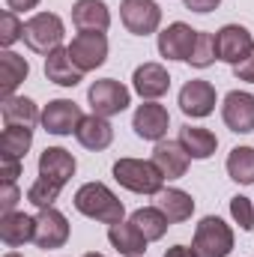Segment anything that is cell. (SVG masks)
<instances>
[{
  "instance_id": "60d3db41",
  "label": "cell",
  "mask_w": 254,
  "mask_h": 257,
  "mask_svg": "<svg viewBox=\"0 0 254 257\" xmlns=\"http://www.w3.org/2000/svg\"><path fill=\"white\" fill-rule=\"evenodd\" d=\"M3 257H21V254H15V251H9V254H3Z\"/></svg>"
},
{
  "instance_id": "f35d334b",
  "label": "cell",
  "mask_w": 254,
  "mask_h": 257,
  "mask_svg": "<svg viewBox=\"0 0 254 257\" xmlns=\"http://www.w3.org/2000/svg\"><path fill=\"white\" fill-rule=\"evenodd\" d=\"M165 257H197V254H194V248H189V245H174V248L165 251Z\"/></svg>"
},
{
  "instance_id": "f546056e",
  "label": "cell",
  "mask_w": 254,
  "mask_h": 257,
  "mask_svg": "<svg viewBox=\"0 0 254 257\" xmlns=\"http://www.w3.org/2000/svg\"><path fill=\"white\" fill-rule=\"evenodd\" d=\"M60 183H54V180H45V177H39L30 189H27V200L33 203V206H39V209H48V206H54L57 203V197H60Z\"/></svg>"
},
{
  "instance_id": "e575fe53",
  "label": "cell",
  "mask_w": 254,
  "mask_h": 257,
  "mask_svg": "<svg viewBox=\"0 0 254 257\" xmlns=\"http://www.w3.org/2000/svg\"><path fill=\"white\" fill-rule=\"evenodd\" d=\"M0 177H3V183H15L21 177V159L0 153Z\"/></svg>"
},
{
  "instance_id": "9a60e30c",
  "label": "cell",
  "mask_w": 254,
  "mask_h": 257,
  "mask_svg": "<svg viewBox=\"0 0 254 257\" xmlns=\"http://www.w3.org/2000/svg\"><path fill=\"white\" fill-rule=\"evenodd\" d=\"M191 156L186 153V147L180 141H159L153 150V165L162 171L165 180H180L189 171Z\"/></svg>"
},
{
  "instance_id": "8d00e7d4",
  "label": "cell",
  "mask_w": 254,
  "mask_h": 257,
  "mask_svg": "<svg viewBox=\"0 0 254 257\" xmlns=\"http://www.w3.org/2000/svg\"><path fill=\"white\" fill-rule=\"evenodd\" d=\"M183 3H186V9H191V12H200V15H206V12L218 9V3H221V0H183Z\"/></svg>"
},
{
  "instance_id": "44dd1931",
  "label": "cell",
  "mask_w": 254,
  "mask_h": 257,
  "mask_svg": "<svg viewBox=\"0 0 254 257\" xmlns=\"http://www.w3.org/2000/svg\"><path fill=\"white\" fill-rule=\"evenodd\" d=\"M45 78L51 84H60V87H78L81 78H84V72L72 63L69 48H57V51H51L45 57Z\"/></svg>"
},
{
  "instance_id": "6da1fadb",
  "label": "cell",
  "mask_w": 254,
  "mask_h": 257,
  "mask_svg": "<svg viewBox=\"0 0 254 257\" xmlns=\"http://www.w3.org/2000/svg\"><path fill=\"white\" fill-rule=\"evenodd\" d=\"M75 209L81 215L93 218V221H102V224H117L126 215L123 200L111 192L105 183H84L75 192Z\"/></svg>"
},
{
  "instance_id": "d4e9b609",
  "label": "cell",
  "mask_w": 254,
  "mask_h": 257,
  "mask_svg": "<svg viewBox=\"0 0 254 257\" xmlns=\"http://www.w3.org/2000/svg\"><path fill=\"white\" fill-rule=\"evenodd\" d=\"M30 75V63L15 54V51H3L0 54V90H3V99L15 96L18 84H24V78Z\"/></svg>"
},
{
  "instance_id": "277c9868",
  "label": "cell",
  "mask_w": 254,
  "mask_h": 257,
  "mask_svg": "<svg viewBox=\"0 0 254 257\" xmlns=\"http://www.w3.org/2000/svg\"><path fill=\"white\" fill-rule=\"evenodd\" d=\"M63 18L54 12H36L27 24H24V45L36 54H51L60 48L63 42Z\"/></svg>"
},
{
  "instance_id": "f1b7e54d",
  "label": "cell",
  "mask_w": 254,
  "mask_h": 257,
  "mask_svg": "<svg viewBox=\"0 0 254 257\" xmlns=\"http://www.w3.org/2000/svg\"><path fill=\"white\" fill-rule=\"evenodd\" d=\"M30 144H33V128L27 126H6L3 135H0V153L15 156V159L27 156Z\"/></svg>"
},
{
  "instance_id": "1f68e13d",
  "label": "cell",
  "mask_w": 254,
  "mask_h": 257,
  "mask_svg": "<svg viewBox=\"0 0 254 257\" xmlns=\"http://www.w3.org/2000/svg\"><path fill=\"white\" fill-rule=\"evenodd\" d=\"M18 39H24V24L18 21V12L6 9L0 15V45L9 51V45H15Z\"/></svg>"
},
{
  "instance_id": "836d02e7",
  "label": "cell",
  "mask_w": 254,
  "mask_h": 257,
  "mask_svg": "<svg viewBox=\"0 0 254 257\" xmlns=\"http://www.w3.org/2000/svg\"><path fill=\"white\" fill-rule=\"evenodd\" d=\"M18 200H21V189H18L15 183H3V186H0V215L15 212Z\"/></svg>"
},
{
  "instance_id": "484cf974",
  "label": "cell",
  "mask_w": 254,
  "mask_h": 257,
  "mask_svg": "<svg viewBox=\"0 0 254 257\" xmlns=\"http://www.w3.org/2000/svg\"><path fill=\"white\" fill-rule=\"evenodd\" d=\"M177 141L186 147V153H189L191 159H197V162L209 159L215 153V147H218V138L209 128H200V126H183Z\"/></svg>"
},
{
  "instance_id": "ac0fdd59",
  "label": "cell",
  "mask_w": 254,
  "mask_h": 257,
  "mask_svg": "<svg viewBox=\"0 0 254 257\" xmlns=\"http://www.w3.org/2000/svg\"><path fill=\"white\" fill-rule=\"evenodd\" d=\"M75 159H72V153H66L63 147H45L42 150V156H39V177H45V180H54V183H60L66 186L72 177H75Z\"/></svg>"
},
{
  "instance_id": "8fae6325",
  "label": "cell",
  "mask_w": 254,
  "mask_h": 257,
  "mask_svg": "<svg viewBox=\"0 0 254 257\" xmlns=\"http://www.w3.org/2000/svg\"><path fill=\"white\" fill-rule=\"evenodd\" d=\"M194 42H197V30H191L183 21H174L159 33V54L165 60H186L189 63Z\"/></svg>"
},
{
  "instance_id": "7c38bea8",
  "label": "cell",
  "mask_w": 254,
  "mask_h": 257,
  "mask_svg": "<svg viewBox=\"0 0 254 257\" xmlns=\"http://www.w3.org/2000/svg\"><path fill=\"white\" fill-rule=\"evenodd\" d=\"M66 239H69V221L60 209L48 206V209H39L36 215V236L33 242L39 248H63Z\"/></svg>"
},
{
  "instance_id": "7a4b0ae2",
  "label": "cell",
  "mask_w": 254,
  "mask_h": 257,
  "mask_svg": "<svg viewBox=\"0 0 254 257\" xmlns=\"http://www.w3.org/2000/svg\"><path fill=\"white\" fill-rule=\"evenodd\" d=\"M114 180L135 194H159L165 189L162 171L144 159H120L114 165Z\"/></svg>"
},
{
  "instance_id": "603a6c76",
  "label": "cell",
  "mask_w": 254,
  "mask_h": 257,
  "mask_svg": "<svg viewBox=\"0 0 254 257\" xmlns=\"http://www.w3.org/2000/svg\"><path fill=\"white\" fill-rule=\"evenodd\" d=\"M0 114H3V123H6V126H27V128H33L36 123H42L39 108H36V105H33V99H27V96H9V99H3Z\"/></svg>"
},
{
  "instance_id": "d6986e66",
  "label": "cell",
  "mask_w": 254,
  "mask_h": 257,
  "mask_svg": "<svg viewBox=\"0 0 254 257\" xmlns=\"http://www.w3.org/2000/svg\"><path fill=\"white\" fill-rule=\"evenodd\" d=\"M36 236V218L24 215V212H6L0 215V239L9 248H21L27 242H33Z\"/></svg>"
},
{
  "instance_id": "3957f363",
  "label": "cell",
  "mask_w": 254,
  "mask_h": 257,
  "mask_svg": "<svg viewBox=\"0 0 254 257\" xmlns=\"http://www.w3.org/2000/svg\"><path fill=\"white\" fill-rule=\"evenodd\" d=\"M191 248H194L197 257H227L233 251V230H230V224H224L218 215L200 218V224L194 227Z\"/></svg>"
},
{
  "instance_id": "74e56055",
  "label": "cell",
  "mask_w": 254,
  "mask_h": 257,
  "mask_svg": "<svg viewBox=\"0 0 254 257\" xmlns=\"http://www.w3.org/2000/svg\"><path fill=\"white\" fill-rule=\"evenodd\" d=\"M6 6H9L12 12H27V9H36L39 0H6Z\"/></svg>"
},
{
  "instance_id": "4dcf8cb0",
  "label": "cell",
  "mask_w": 254,
  "mask_h": 257,
  "mask_svg": "<svg viewBox=\"0 0 254 257\" xmlns=\"http://www.w3.org/2000/svg\"><path fill=\"white\" fill-rule=\"evenodd\" d=\"M218 60V48H215V36L212 33H200L197 30V42H194V51H191L189 63L194 69H206Z\"/></svg>"
},
{
  "instance_id": "52a82bcc",
  "label": "cell",
  "mask_w": 254,
  "mask_h": 257,
  "mask_svg": "<svg viewBox=\"0 0 254 257\" xmlns=\"http://www.w3.org/2000/svg\"><path fill=\"white\" fill-rule=\"evenodd\" d=\"M69 57L81 72H93L108 57V36L105 33H78L69 45Z\"/></svg>"
},
{
  "instance_id": "2e32d148",
  "label": "cell",
  "mask_w": 254,
  "mask_h": 257,
  "mask_svg": "<svg viewBox=\"0 0 254 257\" xmlns=\"http://www.w3.org/2000/svg\"><path fill=\"white\" fill-rule=\"evenodd\" d=\"M132 84H135V93H138L141 99L156 102V99H162V96L168 93L171 75H168V69H165L162 63H144V66L135 69Z\"/></svg>"
},
{
  "instance_id": "9c48e42d",
  "label": "cell",
  "mask_w": 254,
  "mask_h": 257,
  "mask_svg": "<svg viewBox=\"0 0 254 257\" xmlns=\"http://www.w3.org/2000/svg\"><path fill=\"white\" fill-rule=\"evenodd\" d=\"M221 120L236 135L254 132V96L245 90H230L221 105Z\"/></svg>"
},
{
  "instance_id": "d590c367",
  "label": "cell",
  "mask_w": 254,
  "mask_h": 257,
  "mask_svg": "<svg viewBox=\"0 0 254 257\" xmlns=\"http://www.w3.org/2000/svg\"><path fill=\"white\" fill-rule=\"evenodd\" d=\"M233 75L239 78V81H248V84H254V51L242 60V63L233 66Z\"/></svg>"
},
{
  "instance_id": "ab89813d",
  "label": "cell",
  "mask_w": 254,
  "mask_h": 257,
  "mask_svg": "<svg viewBox=\"0 0 254 257\" xmlns=\"http://www.w3.org/2000/svg\"><path fill=\"white\" fill-rule=\"evenodd\" d=\"M84 257H105V254H96V251H87Z\"/></svg>"
},
{
  "instance_id": "5b68a950",
  "label": "cell",
  "mask_w": 254,
  "mask_h": 257,
  "mask_svg": "<svg viewBox=\"0 0 254 257\" xmlns=\"http://www.w3.org/2000/svg\"><path fill=\"white\" fill-rule=\"evenodd\" d=\"M87 102H90L93 114H99V117H114V114H123L129 105H132V93H129V87H123L120 81L102 78V81H96V84L87 90Z\"/></svg>"
},
{
  "instance_id": "7402d4cb",
  "label": "cell",
  "mask_w": 254,
  "mask_h": 257,
  "mask_svg": "<svg viewBox=\"0 0 254 257\" xmlns=\"http://www.w3.org/2000/svg\"><path fill=\"white\" fill-rule=\"evenodd\" d=\"M108 239L111 245L126 257H138L147 251V236L135 227V221H117V224H108Z\"/></svg>"
},
{
  "instance_id": "e0dca14e",
  "label": "cell",
  "mask_w": 254,
  "mask_h": 257,
  "mask_svg": "<svg viewBox=\"0 0 254 257\" xmlns=\"http://www.w3.org/2000/svg\"><path fill=\"white\" fill-rule=\"evenodd\" d=\"M72 24L81 33H105L111 27V12L105 0H78L72 6Z\"/></svg>"
},
{
  "instance_id": "83f0119b",
  "label": "cell",
  "mask_w": 254,
  "mask_h": 257,
  "mask_svg": "<svg viewBox=\"0 0 254 257\" xmlns=\"http://www.w3.org/2000/svg\"><path fill=\"white\" fill-rule=\"evenodd\" d=\"M227 174L239 186L254 183V147H233L227 156Z\"/></svg>"
},
{
  "instance_id": "4fadbf2b",
  "label": "cell",
  "mask_w": 254,
  "mask_h": 257,
  "mask_svg": "<svg viewBox=\"0 0 254 257\" xmlns=\"http://www.w3.org/2000/svg\"><path fill=\"white\" fill-rule=\"evenodd\" d=\"M81 120H84V114L72 99H54L42 111V126L48 135H72V132H78Z\"/></svg>"
},
{
  "instance_id": "cb8c5ba5",
  "label": "cell",
  "mask_w": 254,
  "mask_h": 257,
  "mask_svg": "<svg viewBox=\"0 0 254 257\" xmlns=\"http://www.w3.org/2000/svg\"><path fill=\"white\" fill-rule=\"evenodd\" d=\"M156 206L168 215L171 224H180V221H189L191 212H194V200L189 192L183 189H162L156 194Z\"/></svg>"
},
{
  "instance_id": "30bf717a",
  "label": "cell",
  "mask_w": 254,
  "mask_h": 257,
  "mask_svg": "<svg viewBox=\"0 0 254 257\" xmlns=\"http://www.w3.org/2000/svg\"><path fill=\"white\" fill-rule=\"evenodd\" d=\"M168 126H171V114H168V108L159 105V102H144V105H138V111H135V117H132L135 135L144 138V141H156V144L165 141Z\"/></svg>"
},
{
  "instance_id": "8992f818",
  "label": "cell",
  "mask_w": 254,
  "mask_h": 257,
  "mask_svg": "<svg viewBox=\"0 0 254 257\" xmlns=\"http://www.w3.org/2000/svg\"><path fill=\"white\" fill-rule=\"evenodd\" d=\"M120 18L129 33L135 36H150L162 24V9L156 0H123L120 3Z\"/></svg>"
},
{
  "instance_id": "ba28073f",
  "label": "cell",
  "mask_w": 254,
  "mask_h": 257,
  "mask_svg": "<svg viewBox=\"0 0 254 257\" xmlns=\"http://www.w3.org/2000/svg\"><path fill=\"white\" fill-rule=\"evenodd\" d=\"M215 48H218V60L236 66L254 51V39H251V33H248V27H242V24H224L215 33Z\"/></svg>"
},
{
  "instance_id": "5bb4252c",
  "label": "cell",
  "mask_w": 254,
  "mask_h": 257,
  "mask_svg": "<svg viewBox=\"0 0 254 257\" xmlns=\"http://www.w3.org/2000/svg\"><path fill=\"white\" fill-rule=\"evenodd\" d=\"M180 108L186 117H194V120L209 117L215 111V87L209 81H200V78L189 81L180 90Z\"/></svg>"
},
{
  "instance_id": "d6a6232c",
  "label": "cell",
  "mask_w": 254,
  "mask_h": 257,
  "mask_svg": "<svg viewBox=\"0 0 254 257\" xmlns=\"http://www.w3.org/2000/svg\"><path fill=\"white\" fill-rule=\"evenodd\" d=\"M230 215H233V221H236L242 230H251L254 227V206H251L248 197L236 194V197L230 200Z\"/></svg>"
},
{
  "instance_id": "ffe728a7",
  "label": "cell",
  "mask_w": 254,
  "mask_h": 257,
  "mask_svg": "<svg viewBox=\"0 0 254 257\" xmlns=\"http://www.w3.org/2000/svg\"><path fill=\"white\" fill-rule=\"evenodd\" d=\"M75 138H78V144H81L84 150L99 153V150H108V147H111V141H114V126L108 123V117L90 114V117L81 120V126H78V132H75Z\"/></svg>"
},
{
  "instance_id": "4316f807",
  "label": "cell",
  "mask_w": 254,
  "mask_h": 257,
  "mask_svg": "<svg viewBox=\"0 0 254 257\" xmlns=\"http://www.w3.org/2000/svg\"><path fill=\"white\" fill-rule=\"evenodd\" d=\"M132 221H135V227H138L150 242L162 239V236L168 233V227H171L168 215H165L159 206H141V209H135V212H132Z\"/></svg>"
}]
</instances>
